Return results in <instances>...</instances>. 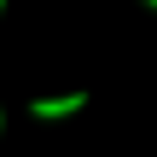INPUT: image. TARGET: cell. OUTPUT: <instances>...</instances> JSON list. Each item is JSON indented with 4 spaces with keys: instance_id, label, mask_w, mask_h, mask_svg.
I'll return each mask as SVG.
<instances>
[{
    "instance_id": "3957f363",
    "label": "cell",
    "mask_w": 157,
    "mask_h": 157,
    "mask_svg": "<svg viewBox=\"0 0 157 157\" xmlns=\"http://www.w3.org/2000/svg\"><path fill=\"white\" fill-rule=\"evenodd\" d=\"M0 12H6V0H0Z\"/></svg>"
},
{
    "instance_id": "6da1fadb",
    "label": "cell",
    "mask_w": 157,
    "mask_h": 157,
    "mask_svg": "<svg viewBox=\"0 0 157 157\" xmlns=\"http://www.w3.org/2000/svg\"><path fill=\"white\" fill-rule=\"evenodd\" d=\"M76 111H87V93H47V99H29V117H35V122H64V117H76Z\"/></svg>"
},
{
    "instance_id": "7a4b0ae2",
    "label": "cell",
    "mask_w": 157,
    "mask_h": 157,
    "mask_svg": "<svg viewBox=\"0 0 157 157\" xmlns=\"http://www.w3.org/2000/svg\"><path fill=\"white\" fill-rule=\"evenodd\" d=\"M0 134H6V111H0Z\"/></svg>"
}]
</instances>
